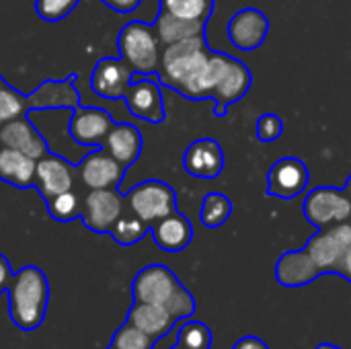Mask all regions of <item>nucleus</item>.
Here are the masks:
<instances>
[{
    "label": "nucleus",
    "mask_w": 351,
    "mask_h": 349,
    "mask_svg": "<svg viewBox=\"0 0 351 349\" xmlns=\"http://www.w3.org/2000/svg\"><path fill=\"white\" fill-rule=\"evenodd\" d=\"M212 49L204 35H195L171 45H165L158 66V82L177 91L185 99L204 101V78Z\"/></svg>",
    "instance_id": "obj_1"
},
{
    "label": "nucleus",
    "mask_w": 351,
    "mask_h": 349,
    "mask_svg": "<svg viewBox=\"0 0 351 349\" xmlns=\"http://www.w3.org/2000/svg\"><path fill=\"white\" fill-rule=\"evenodd\" d=\"M8 317L21 331H35L41 327L49 302V282L35 265H25L12 274L6 288Z\"/></svg>",
    "instance_id": "obj_2"
},
{
    "label": "nucleus",
    "mask_w": 351,
    "mask_h": 349,
    "mask_svg": "<svg viewBox=\"0 0 351 349\" xmlns=\"http://www.w3.org/2000/svg\"><path fill=\"white\" fill-rule=\"evenodd\" d=\"M251 84L253 76L245 62L212 49L206 70V97L214 101L216 117H224L228 107L239 103L249 93Z\"/></svg>",
    "instance_id": "obj_3"
},
{
    "label": "nucleus",
    "mask_w": 351,
    "mask_h": 349,
    "mask_svg": "<svg viewBox=\"0 0 351 349\" xmlns=\"http://www.w3.org/2000/svg\"><path fill=\"white\" fill-rule=\"evenodd\" d=\"M160 39L154 25L144 21H130L117 35L119 58L134 70V74H156L160 66Z\"/></svg>",
    "instance_id": "obj_4"
},
{
    "label": "nucleus",
    "mask_w": 351,
    "mask_h": 349,
    "mask_svg": "<svg viewBox=\"0 0 351 349\" xmlns=\"http://www.w3.org/2000/svg\"><path fill=\"white\" fill-rule=\"evenodd\" d=\"M123 200H125V208H130L148 226H152L154 222L177 210L175 189L158 179H148L138 183L123 195Z\"/></svg>",
    "instance_id": "obj_5"
},
{
    "label": "nucleus",
    "mask_w": 351,
    "mask_h": 349,
    "mask_svg": "<svg viewBox=\"0 0 351 349\" xmlns=\"http://www.w3.org/2000/svg\"><path fill=\"white\" fill-rule=\"evenodd\" d=\"M304 216L315 228H327L351 220V200L346 189L335 187H315L304 197Z\"/></svg>",
    "instance_id": "obj_6"
},
{
    "label": "nucleus",
    "mask_w": 351,
    "mask_h": 349,
    "mask_svg": "<svg viewBox=\"0 0 351 349\" xmlns=\"http://www.w3.org/2000/svg\"><path fill=\"white\" fill-rule=\"evenodd\" d=\"M351 247V220L321 228L306 243V253L319 265L323 274H335Z\"/></svg>",
    "instance_id": "obj_7"
},
{
    "label": "nucleus",
    "mask_w": 351,
    "mask_h": 349,
    "mask_svg": "<svg viewBox=\"0 0 351 349\" xmlns=\"http://www.w3.org/2000/svg\"><path fill=\"white\" fill-rule=\"evenodd\" d=\"M123 204L125 200L117 189H88L82 200V224L97 234H109L111 226L123 212Z\"/></svg>",
    "instance_id": "obj_8"
},
{
    "label": "nucleus",
    "mask_w": 351,
    "mask_h": 349,
    "mask_svg": "<svg viewBox=\"0 0 351 349\" xmlns=\"http://www.w3.org/2000/svg\"><path fill=\"white\" fill-rule=\"evenodd\" d=\"M128 111L148 123H162L167 119L165 99L160 91V82L142 74L140 78H132V84L123 97Z\"/></svg>",
    "instance_id": "obj_9"
},
{
    "label": "nucleus",
    "mask_w": 351,
    "mask_h": 349,
    "mask_svg": "<svg viewBox=\"0 0 351 349\" xmlns=\"http://www.w3.org/2000/svg\"><path fill=\"white\" fill-rule=\"evenodd\" d=\"M181 282L177 280V276L167 265L154 263L138 272L132 284V294L136 302L167 306V302L177 294Z\"/></svg>",
    "instance_id": "obj_10"
},
{
    "label": "nucleus",
    "mask_w": 351,
    "mask_h": 349,
    "mask_svg": "<svg viewBox=\"0 0 351 349\" xmlns=\"http://www.w3.org/2000/svg\"><path fill=\"white\" fill-rule=\"evenodd\" d=\"M308 167L302 158L284 156L269 167L265 193L278 200H294L308 187Z\"/></svg>",
    "instance_id": "obj_11"
},
{
    "label": "nucleus",
    "mask_w": 351,
    "mask_h": 349,
    "mask_svg": "<svg viewBox=\"0 0 351 349\" xmlns=\"http://www.w3.org/2000/svg\"><path fill=\"white\" fill-rule=\"evenodd\" d=\"M76 175L88 189H117L125 175V167L103 148L88 152L76 167Z\"/></svg>",
    "instance_id": "obj_12"
},
{
    "label": "nucleus",
    "mask_w": 351,
    "mask_h": 349,
    "mask_svg": "<svg viewBox=\"0 0 351 349\" xmlns=\"http://www.w3.org/2000/svg\"><path fill=\"white\" fill-rule=\"evenodd\" d=\"M228 39L237 49L243 51H253L263 45L267 33H269V19L265 16L263 10L247 6L232 14L226 27Z\"/></svg>",
    "instance_id": "obj_13"
},
{
    "label": "nucleus",
    "mask_w": 351,
    "mask_h": 349,
    "mask_svg": "<svg viewBox=\"0 0 351 349\" xmlns=\"http://www.w3.org/2000/svg\"><path fill=\"white\" fill-rule=\"evenodd\" d=\"M134 78V70L121 58H103L90 74V88L103 99H123Z\"/></svg>",
    "instance_id": "obj_14"
},
{
    "label": "nucleus",
    "mask_w": 351,
    "mask_h": 349,
    "mask_svg": "<svg viewBox=\"0 0 351 349\" xmlns=\"http://www.w3.org/2000/svg\"><path fill=\"white\" fill-rule=\"evenodd\" d=\"M113 117L101 107H74L70 117V136L82 146H103L109 130L113 128Z\"/></svg>",
    "instance_id": "obj_15"
},
{
    "label": "nucleus",
    "mask_w": 351,
    "mask_h": 349,
    "mask_svg": "<svg viewBox=\"0 0 351 349\" xmlns=\"http://www.w3.org/2000/svg\"><path fill=\"white\" fill-rule=\"evenodd\" d=\"M183 169L195 179H216L224 171V150L214 138L191 142L183 154Z\"/></svg>",
    "instance_id": "obj_16"
},
{
    "label": "nucleus",
    "mask_w": 351,
    "mask_h": 349,
    "mask_svg": "<svg viewBox=\"0 0 351 349\" xmlns=\"http://www.w3.org/2000/svg\"><path fill=\"white\" fill-rule=\"evenodd\" d=\"M76 169L56 154H45L35 165V187L39 189L41 197L47 202L53 195L70 191L74 187Z\"/></svg>",
    "instance_id": "obj_17"
},
{
    "label": "nucleus",
    "mask_w": 351,
    "mask_h": 349,
    "mask_svg": "<svg viewBox=\"0 0 351 349\" xmlns=\"http://www.w3.org/2000/svg\"><path fill=\"white\" fill-rule=\"evenodd\" d=\"M0 144L21 150L35 160L47 154V142L41 138L37 128L25 115L14 117L0 128Z\"/></svg>",
    "instance_id": "obj_18"
},
{
    "label": "nucleus",
    "mask_w": 351,
    "mask_h": 349,
    "mask_svg": "<svg viewBox=\"0 0 351 349\" xmlns=\"http://www.w3.org/2000/svg\"><path fill=\"white\" fill-rule=\"evenodd\" d=\"M319 276H323V272L313 261V257L306 253V249H302V251H286L278 259V265H276V278L286 288L306 286V284L315 282Z\"/></svg>",
    "instance_id": "obj_19"
},
{
    "label": "nucleus",
    "mask_w": 351,
    "mask_h": 349,
    "mask_svg": "<svg viewBox=\"0 0 351 349\" xmlns=\"http://www.w3.org/2000/svg\"><path fill=\"white\" fill-rule=\"evenodd\" d=\"M150 232L154 243L167 253H179L187 249L193 239V226L179 210L154 222L150 226Z\"/></svg>",
    "instance_id": "obj_20"
},
{
    "label": "nucleus",
    "mask_w": 351,
    "mask_h": 349,
    "mask_svg": "<svg viewBox=\"0 0 351 349\" xmlns=\"http://www.w3.org/2000/svg\"><path fill=\"white\" fill-rule=\"evenodd\" d=\"M142 132L132 125V123H113V128L109 130L103 148L117 160L121 163L125 169L132 167L142 152Z\"/></svg>",
    "instance_id": "obj_21"
},
{
    "label": "nucleus",
    "mask_w": 351,
    "mask_h": 349,
    "mask_svg": "<svg viewBox=\"0 0 351 349\" xmlns=\"http://www.w3.org/2000/svg\"><path fill=\"white\" fill-rule=\"evenodd\" d=\"M74 80H76V76L70 74L64 80L41 82L39 88L29 95L31 109H74V107H78L80 97L72 86Z\"/></svg>",
    "instance_id": "obj_22"
},
{
    "label": "nucleus",
    "mask_w": 351,
    "mask_h": 349,
    "mask_svg": "<svg viewBox=\"0 0 351 349\" xmlns=\"http://www.w3.org/2000/svg\"><path fill=\"white\" fill-rule=\"evenodd\" d=\"M35 165L37 160L25 152L0 144V181L19 189H27L35 185Z\"/></svg>",
    "instance_id": "obj_23"
},
{
    "label": "nucleus",
    "mask_w": 351,
    "mask_h": 349,
    "mask_svg": "<svg viewBox=\"0 0 351 349\" xmlns=\"http://www.w3.org/2000/svg\"><path fill=\"white\" fill-rule=\"evenodd\" d=\"M128 323H132L134 327H138L140 331H144L152 339H158V337L167 335L173 329L175 319L160 304L134 302V306L128 313Z\"/></svg>",
    "instance_id": "obj_24"
},
{
    "label": "nucleus",
    "mask_w": 351,
    "mask_h": 349,
    "mask_svg": "<svg viewBox=\"0 0 351 349\" xmlns=\"http://www.w3.org/2000/svg\"><path fill=\"white\" fill-rule=\"evenodd\" d=\"M206 25L208 23H202V21L175 16L167 10H158V16L154 21V29H156V35L162 45H171V43H177V41H183V39H189L195 35H204Z\"/></svg>",
    "instance_id": "obj_25"
},
{
    "label": "nucleus",
    "mask_w": 351,
    "mask_h": 349,
    "mask_svg": "<svg viewBox=\"0 0 351 349\" xmlns=\"http://www.w3.org/2000/svg\"><path fill=\"white\" fill-rule=\"evenodd\" d=\"M148 232H150V226L142 218H138L130 208L121 212V216L115 220V224L109 230L113 241L121 247H132L140 243Z\"/></svg>",
    "instance_id": "obj_26"
},
{
    "label": "nucleus",
    "mask_w": 351,
    "mask_h": 349,
    "mask_svg": "<svg viewBox=\"0 0 351 349\" xmlns=\"http://www.w3.org/2000/svg\"><path fill=\"white\" fill-rule=\"evenodd\" d=\"M230 214H232V202L228 200V195L220 191H212L204 195L199 208V220L206 228H220L222 224L228 222Z\"/></svg>",
    "instance_id": "obj_27"
},
{
    "label": "nucleus",
    "mask_w": 351,
    "mask_h": 349,
    "mask_svg": "<svg viewBox=\"0 0 351 349\" xmlns=\"http://www.w3.org/2000/svg\"><path fill=\"white\" fill-rule=\"evenodd\" d=\"M160 10H167L181 19L208 23L214 10V0H160Z\"/></svg>",
    "instance_id": "obj_28"
},
{
    "label": "nucleus",
    "mask_w": 351,
    "mask_h": 349,
    "mask_svg": "<svg viewBox=\"0 0 351 349\" xmlns=\"http://www.w3.org/2000/svg\"><path fill=\"white\" fill-rule=\"evenodd\" d=\"M45 206H47L49 216L58 222H72L80 218V212H82V200L72 189L49 197Z\"/></svg>",
    "instance_id": "obj_29"
},
{
    "label": "nucleus",
    "mask_w": 351,
    "mask_h": 349,
    "mask_svg": "<svg viewBox=\"0 0 351 349\" xmlns=\"http://www.w3.org/2000/svg\"><path fill=\"white\" fill-rule=\"evenodd\" d=\"M29 109H31V99H29V95H21L19 91L6 86V88L0 93V128H2L6 121H10V119L25 115Z\"/></svg>",
    "instance_id": "obj_30"
},
{
    "label": "nucleus",
    "mask_w": 351,
    "mask_h": 349,
    "mask_svg": "<svg viewBox=\"0 0 351 349\" xmlns=\"http://www.w3.org/2000/svg\"><path fill=\"white\" fill-rule=\"evenodd\" d=\"M154 341L156 339H152L150 335H146L144 331H140L132 323H125L115 331L111 346L115 349H152Z\"/></svg>",
    "instance_id": "obj_31"
},
{
    "label": "nucleus",
    "mask_w": 351,
    "mask_h": 349,
    "mask_svg": "<svg viewBox=\"0 0 351 349\" xmlns=\"http://www.w3.org/2000/svg\"><path fill=\"white\" fill-rule=\"evenodd\" d=\"M181 346L189 349H210L212 346V333L210 329L199 323V321H189L181 327L179 331V337H177Z\"/></svg>",
    "instance_id": "obj_32"
},
{
    "label": "nucleus",
    "mask_w": 351,
    "mask_h": 349,
    "mask_svg": "<svg viewBox=\"0 0 351 349\" xmlns=\"http://www.w3.org/2000/svg\"><path fill=\"white\" fill-rule=\"evenodd\" d=\"M80 0H35V10L41 21L45 23H58L66 19Z\"/></svg>",
    "instance_id": "obj_33"
},
{
    "label": "nucleus",
    "mask_w": 351,
    "mask_h": 349,
    "mask_svg": "<svg viewBox=\"0 0 351 349\" xmlns=\"http://www.w3.org/2000/svg\"><path fill=\"white\" fill-rule=\"evenodd\" d=\"M257 140L263 144H271L282 138L284 134V121L278 113H263L257 119Z\"/></svg>",
    "instance_id": "obj_34"
},
{
    "label": "nucleus",
    "mask_w": 351,
    "mask_h": 349,
    "mask_svg": "<svg viewBox=\"0 0 351 349\" xmlns=\"http://www.w3.org/2000/svg\"><path fill=\"white\" fill-rule=\"evenodd\" d=\"M165 309L171 313V317H173L175 321H181V319H187V317H191V315L195 313V300H193L191 292L185 290V288L181 286V288L177 290V294L167 302Z\"/></svg>",
    "instance_id": "obj_35"
},
{
    "label": "nucleus",
    "mask_w": 351,
    "mask_h": 349,
    "mask_svg": "<svg viewBox=\"0 0 351 349\" xmlns=\"http://www.w3.org/2000/svg\"><path fill=\"white\" fill-rule=\"evenodd\" d=\"M101 2L115 12H134L142 4V0H101Z\"/></svg>",
    "instance_id": "obj_36"
},
{
    "label": "nucleus",
    "mask_w": 351,
    "mask_h": 349,
    "mask_svg": "<svg viewBox=\"0 0 351 349\" xmlns=\"http://www.w3.org/2000/svg\"><path fill=\"white\" fill-rule=\"evenodd\" d=\"M10 278H12L10 265H8L6 257L0 253V292H6V288H8V284H10Z\"/></svg>",
    "instance_id": "obj_37"
},
{
    "label": "nucleus",
    "mask_w": 351,
    "mask_h": 349,
    "mask_svg": "<svg viewBox=\"0 0 351 349\" xmlns=\"http://www.w3.org/2000/svg\"><path fill=\"white\" fill-rule=\"evenodd\" d=\"M232 349H269L265 346V341H261L259 337H253V335H249V337H243V339H239Z\"/></svg>",
    "instance_id": "obj_38"
},
{
    "label": "nucleus",
    "mask_w": 351,
    "mask_h": 349,
    "mask_svg": "<svg viewBox=\"0 0 351 349\" xmlns=\"http://www.w3.org/2000/svg\"><path fill=\"white\" fill-rule=\"evenodd\" d=\"M335 274L343 276L346 280H351V247L348 249V253H346V257H343V261L339 263V267H337Z\"/></svg>",
    "instance_id": "obj_39"
},
{
    "label": "nucleus",
    "mask_w": 351,
    "mask_h": 349,
    "mask_svg": "<svg viewBox=\"0 0 351 349\" xmlns=\"http://www.w3.org/2000/svg\"><path fill=\"white\" fill-rule=\"evenodd\" d=\"M343 189H346L348 197H350V200H351V175H350V179H348V183H346V187H343Z\"/></svg>",
    "instance_id": "obj_40"
},
{
    "label": "nucleus",
    "mask_w": 351,
    "mask_h": 349,
    "mask_svg": "<svg viewBox=\"0 0 351 349\" xmlns=\"http://www.w3.org/2000/svg\"><path fill=\"white\" fill-rule=\"evenodd\" d=\"M317 349H341V348H335V346H331V344H321Z\"/></svg>",
    "instance_id": "obj_41"
},
{
    "label": "nucleus",
    "mask_w": 351,
    "mask_h": 349,
    "mask_svg": "<svg viewBox=\"0 0 351 349\" xmlns=\"http://www.w3.org/2000/svg\"><path fill=\"white\" fill-rule=\"evenodd\" d=\"M6 86H8V84H6V82H4V78L0 76V93H2V91H4Z\"/></svg>",
    "instance_id": "obj_42"
},
{
    "label": "nucleus",
    "mask_w": 351,
    "mask_h": 349,
    "mask_svg": "<svg viewBox=\"0 0 351 349\" xmlns=\"http://www.w3.org/2000/svg\"><path fill=\"white\" fill-rule=\"evenodd\" d=\"M171 349H189V348H185V346H181V344H177L175 348H171Z\"/></svg>",
    "instance_id": "obj_43"
},
{
    "label": "nucleus",
    "mask_w": 351,
    "mask_h": 349,
    "mask_svg": "<svg viewBox=\"0 0 351 349\" xmlns=\"http://www.w3.org/2000/svg\"><path fill=\"white\" fill-rule=\"evenodd\" d=\"M107 349H115V348H113V346H109V348H107Z\"/></svg>",
    "instance_id": "obj_44"
},
{
    "label": "nucleus",
    "mask_w": 351,
    "mask_h": 349,
    "mask_svg": "<svg viewBox=\"0 0 351 349\" xmlns=\"http://www.w3.org/2000/svg\"><path fill=\"white\" fill-rule=\"evenodd\" d=\"M350 282H351V280H350Z\"/></svg>",
    "instance_id": "obj_45"
}]
</instances>
